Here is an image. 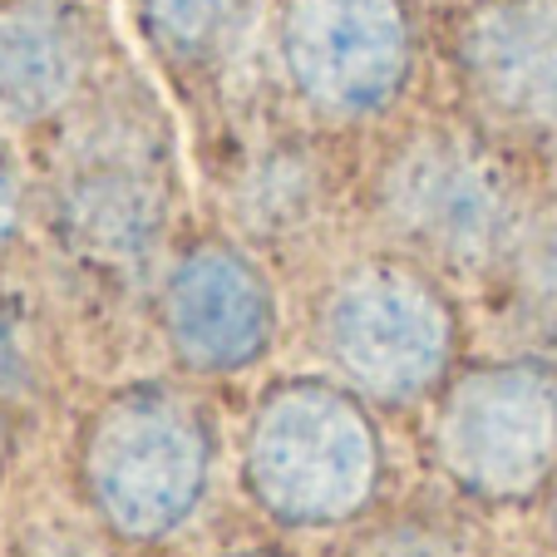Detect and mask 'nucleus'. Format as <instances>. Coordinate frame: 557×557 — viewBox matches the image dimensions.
<instances>
[{"instance_id":"f257e3e1","label":"nucleus","mask_w":557,"mask_h":557,"mask_svg":"<svg viewBox=\"0 0 557 557\" xmlns=\"http://www.w3.org/2000/svg\"><path fill=\"white\" fill-rule=\"evenodd\" d=\"M247 498L296 533L341 528L380 488V430L366 395L336 380H282L257 400L243 440Z\"/></svg>"},{"instance_id":"f03ea898","label":"nucleus","mask_w":557,"mask_h":557,"mask_svg":"<svg viewBox=\"0 0 557 557\" xmlns=\"http://www.w3.org/2000/svg\"><path fill=\"white\" fill-rule=\"evenodd\" d=\"M208 414L169 385H128L99 405L79 440V484L99 523L124 543L183 533L208 498Z\"/></svg>"},{"instance_id":"7ed1b4c3","label":"nucleus","mask_w":557,"mask_h":557,"mask_svg":"<svg viewBox=\"0 0 557 557\" xmlns=\"http://www.w3.org/2000/svg\"><path fill=\"white\" fill-rule=\"evenodd\" d=\"M459 321L430 272L410 262H360L321 301V350L356 395L414 405L449 375Z\"/></svg>"},{"instance_id":"20e7f679","label":"nucleus","mask_w":557,"mask_h":557,"mask_svg":"<svg viewBox=\"0 0 557 557\" xmlns=\"http://www.w3.org/2000/svg\"><path fill=\"white\" fill-rule=\"evenodd\" d=\"M434 463L459 494L523 504L557 469V370L488 360L449 380L434 410Z\"/></svg>"},{"instance_id":"39448f33","label":"nucleus","mask_w":557,"mask_h":557,"mask_svg":"<svg viewBox=\"0 0 557 557\" xmlns=\"http://www.w3.org/2000/svg\"><path fill=\"white\" fill-rule=\"evenodd\" d=\"M380 212L414 257L440 267L504 262L523 227L508 169L459 134H420L389 158L380 173Z\"/></svg>"},{"instance_id":"423d86ee","label":"nucleus","mask_w":557,"mask_h":557,"mask_svg":"<svg viewBox=\"0 0 557 557\" xmlns=\"http://www.w3.org/2000/svg\"><path fill=\"white\" fill-rule=\"evenodd\" d=\"M276 60L321 119H370L410 85V11L405 0H282Z\"/></svg>"},{"instance_id":"0eeeda50","label":"nucleus","mask_w":557,"mask_h":557,"mask_svg":"<svg viewBox=\"0 0 557 557\" xmlns=\"http://www.w3.org/2000/svg\"><path fill=\"white\" fill-rule=\"evenodd\" d=\"M54 232L95 262H138L169 222L163 148L138 119L99 114L54 169Z\"/></svg>"},{"instance_id":"6e6552de","label":"nucleus","mask_w":557,"mask_h":557,"mask_svg":"<svg viewBox=\"0 0 557 557\" xmlns=\"http://www.w3.org/2000/svg\"><path fill=\"white\" fill-rule=\"evenodd\" d=\"M163 341L193 375H243L276 341V292L232 243H193L173 257L158 301Z\"/></svg>"},{"instance_id":"1a4fd4ad","label":"nucleus","mask_w":557,"mask_h":557,"mask_svg":"<svg viewBox=\"0 0 557 557\" xmlns=\"http://www.w3.org/2000/svg\"><path fill=\"white\" fill-rule=\"evenodd\" d=\"M454 60L494 119L557 124V0H473L454 30Z\"/></svg>"},{"instance_id":"9d476101","label":"nucleus","mask_w":557,"mask_h":557,"mask_svg":"<svg viewBox=\"0 0 557 557\" xmlns=\"http://www.w3.org/2000/svg\"><path fill=\"white\" fill-rule=\"evenodd\" d=\"M89 40L64 0H0V124H45L79 99Z\"/></svg>"},{"instance_id":"9b49d317","label":"nucleus","mask_w":557,"mask_h":557,"mask_svg":"<svg viewBox=\"0 0 557 557\" xmlns=\"http://www.w3.org/2000/svg\"><path fill=\"white\" fill-rule=\"evenodd\" d=\"M513 306L528 326L557 336V212L528 218L504 252Z\"/></svg>"},{"instance_id":"f8f14e48","label":"nucleus","mask_w":557,"mask_h":557,"mask_svg":"<svg viewBox=\"0 0 557 557\" xmlns=\"http://www.w3.org/2000/svg\"><path fill=\"white\" fill-rule=\"evenodd\" d=\"M243 5L247 0H138V15L158 50L198 60L237 25Z\"/></svg>"},{"instance_id":"ddd939ff","label":"nucleus","mask_w":557,"mask_h":557,"mask_svg":"<svg viewBox=\"0 0 557 557\" xmlns=\"http://www.w3.org/2000/svg\"><path fill=\"white\" fill-rule=\"evenodd\" d=\"M25 410H30V356H25L15 321L0 311V463L11 459L15 440H21Z\"/></svg>"},{"instance_id":"4468645a","label":"nucleus","mask_w":557,"mask_h":557,"mask_svg":"<svg viewBox=\"0 0 557 557\" xmlns=\"http://www.w3.org/2000/svg\"><path fill=\"white\" fill-rule=\"evenodd\" d=\"M25 218V188H21V169H15L11 148L0 144V257L11 252L15 232H21Z\"/></svg>"},{"instance_id":"2eb2a0df","label":"nucleus","mask_w":557,"mask_h":557,"mask_svg":"<svg viewBox=\"0 0 557 557\" xmlns=\"http://www.w3.org/2000/svg\"><path fill=\"white\" fill-rule=\"evenodd\" d=\"M385 557H434V553H420V547H410V543H405V547H389Z\"/></svg>"},{"instance_id":"dca6fc26","label":"nucleus","mask_w":557,"mask_h":557,"mask_svg":"<svg viewBox=\"0 0 557 557\" xmlns=\"http://www.w3.org/2000/svg\"><path fill=\"white\" fill-rule=\"evenodd\" d=\"M237 557H282V553H237Z\"/></svg>"},{"instance_id":"f3484780","label":"nucleus","mask_w":557,"mask_h":557,"mask_svg":"<svg viewBox=\"0 0 557 557\" xmlns=\"http://www.w3.org/2000/svg\"><path fill=\"white\" fill-rule=\"evenodd\" d=\"M553 528H557V498H553Z\"/></svg>"}]
</instances>
